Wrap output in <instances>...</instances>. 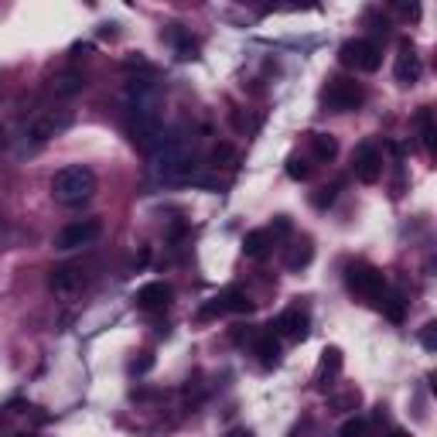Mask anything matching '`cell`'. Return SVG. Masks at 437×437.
<instances>
[{"label":"cell","instance_id":"cell-1","mask_svg":"<svg viewBox=\"0 0 437 437\" xmlns=\"http://www.w3.org/2000/svg\"><path fill=\"white\" fill-rule=\"evenodd\" d=\"M126 113H130V141L141 151H154L164 137L161 124V86L154 79H130L126 82Z\"/></svg>","mask_w":437,"mask_h":437},{"label":"cell","instance_id":"cell-2","mask_svg":"<svg viewBox=\"0 0 437 437\" xmlns=\"http://www.w3.org/2000/svg\"><path fill=\"white\" fill-rule=\"evenodd\" d=\"M151 157H154V171L161 181H191V137H188V130L164 134L151 151Z\"/></svg>","mask_w":437,"mask_h":437},{"label":"cell","instance_id":"cell-3","mask_svg":"<svg viewBox=\"0 0 437 437\" xmlns=\"http://www.w3.org/2000/svg\"><path fill=\"white\" fill-rule=\"evenodd\" d=\"M51 195L62 205H82L96 195V174L82 164H69L51 178Z\"/></svg>","mask_w":437,"mask_h":437},{"label":"cell","instance_id":"cell-4","mask_svg":"<svg viewBox=\"0 0 437 437\" xmlns=\"http://www.w3.org/2000/svg\"><path fill=\"white\" fill-rule=\"evenodd\" d=\"M345 287L359 297L379 301V297L386 294V277H383V270H376L373 263H348L345 266Z\"/></svg>","mask_w":437,"mask_h":437},{"label":"cell","instance_id":"cell-5","mask_svg":"<svg viewBox=\"0 0 437 437\" xmlns=\"http://www.w3.org/2000/svg\"><path fill=\"white\" fill-rule=\"evenodd\" d=\"M321 103H325L331 113H352L366 103V93L356 79H331L321 93Z\"/></svg>","mask_w":437,"mask_h":437},{"label":"cell","instance_id":"cell-6","mask_svg":"<svg viewBox=\"0 0 437 437\" xmlns=\"http://www.w3.org/2000/svg\"><path fill=\"white\" fill-rule=\"evenodd\" d=\"M338 62L345 69H356V72H376L383 65V51L369 38H356V41H345L338 48Z\"/></svg>","mask_w":437,"mask_h":437},{"label":"cell","instance_id":"cell-7","mask_svg":"<svg viewBox=\"0 0 437 437\" xmlns=\"http://www.w3.org/2000/svg\"><path fill=\"white\" fill-rule=\"evenodd\" d=\"M103 233V222L99 218H82V222H72V226H65L62 233L55 236V250H82V246H93L96 239Z\"/></svg>","mask_w":437,"mask_h":437},{"label":"cell","instance_id":"cell-8","mask_svg":"<svg viewBox=\"0 0 437 437\" xmlns=\"http://www.w3.org/2000/svg\"><path fill=\"white\" fill-rule=\"evenodd\" d=\"M352 171H356V178H359L362 185L379 181V174H383V154L376 151L373 144H362L359 151H356V157H352Z\"/></svg>","mask_w":437,"mask_h":437},{"label":"cell","instance_id":"cell-9","mask_svg":"<svg viewBox=\"0 0 437 437\" xmlns=\"http://www.w3.org/2000/svg\"><path fill=\"white\" fill-rule=\"evenodd\" d=\"M171 283H164V281H151V283H144L141 291H137V297H134V304L141 308V311H164L168 304H171Z\"/></svg>","mask_w":437,"mask_h":437},{"label":"cell","instance_id":"cell-10","mask_svg":"<svg viewBox=\"0 0 437 437\" xmlns=\"http://www.w3.org/2000/svg\"><path fill=\"white\" fill-rule=\"evenodd\" d=\"M396 82H403V86H413V82H421V76H423V62H421V55L413 51V48L406 45H400V55H396Z\"/></svg>","mask_w":437,"mask_h":437},{"label":"cell","instance_id":"cell-11","mask_svg":"<svg viewBox=\"0 0 437 437\" xmlns=\"http://www.w3.org/2000/svg\"><path fill=\"white\" fill-rule=\"evenodd\" d=\"M308 325H311V321H308V311L287 308V311L277 318V325L273 328H277L281 335H287V338H304V335H308Z\"/></svg>","mask_w":437,"mask_h":437},{"label":"cell","instance_id":"cell-12","mask_svg":"<svg viewBox=\"0 0 437 437\" xmlns=\"http://www.w3.org/2000/svg\"><path fill=\"white\" fill-rule=\"evenodd\" d=\"M79 283H82V273H79V266H55L51 270V277H48V287L55 291V294H69V291H76Z\"/></svg>","mask_w":437,"mask_h":437},{"label":"cell","instance_id":"cell-13","mask_svg":"<svg viewBox=\"0 0 437 437\" xmlns=\"http://www.w3.org/2000/svg\"><path fill=\"white\" fill-rule=\"evenodd\" d=\"M168 41L174 45L178 51V59L181 62H191V59H199V45H195V38L188 31H181V24H171V31H168Z\"/></svg>","mask_w":437,"mask_h":437},{"label":"cell","instance_id":"cell-14","mask_svg":"<svg viewBox=\"0 0 437 437\" xmlns=\"http://www.w3.org/2000/svg\"><path fill=\"white\" fill-rule=\"evenodd\" d=\"M72 124V113H59V116H55V113H48V116H41V120H38V124H34V141H48V137H55V134H59V130H65V126Z\"/></svg>","mask_w":437,"mask_h":437},{"label":"cell","instance_id":"cell-15","mask_svg":"<svg viewBox=\"0 0 437 437\" xmlns=\"http://www.w3.org/2000/svg\"><path fill=\"white\" fill-rule=\"evenodd\" d=\"M270 246H273V239H270L266 229H253V233L243 236V253H246L250 260H263L266 253H270Z\"/></svg>","mask_w":437,"mask_h":437},{"label":"cell","instance_id":"cell-16","mask_svg":"<svg viewBox=\"0 0 437 437\" xmlns=\"http://www.w3.org/2000/svg\"><path fill=\"white\" fill-rule=\"evenodd\" d=\"M253 348H256V356H260V362H263L266 369L281 362V342H277V335H273V331H263V335L256 338Z\"/></svg>","mask_w":437,"mask_h":437},{"label":"cell","instance_id":"cell-17","mask_svg":"<svg viewBox=\"0 0 437 437\" xmlns=\"http://www.w3.org/2000/svg\"><path fill=\"white\" fill-rule=\"evenodd\" d=\"M51 89H55V96H76L86 89V79H82V72H62V76H55V82H51Z\"/></svg>","mask_w":437,"mask_h":437},{"label":"cell","instance_id":"cell-18","mask_svg":"<svg viewBox=\"0 0 437 437\" xmlns=\"http://www.w3.org/2000/svg\"><path fill=\"white\" fill-rule=\"evenodd\" d=\"M342 373V348H335V345H328L325 352H321V369H318V379H321V386H325V379Z\"/></svg>","mask_w":437,"mask_h":437},{"label":"cell","instance_id":"cell-19","mask_svg":"<svg viewBox=\"0 0 437 437\" xmlns=\"http://www.w3.org/2000/svg\"><path fill=\"white\" fill-rule=\"evenodd\" d=\"M311 256H314V246H311V239H301V243H294L291 246V253H287V270H304V266L311 263Z\"/></svg>","mask_w":437,"mask_h":437},{"label":"cell","instance_id":"cell-20","mask_svg":"<svg viewBox=\"0 0 437 437\" xmlns=\"http://www.w3.org/2000/svg\"><path fill=\"white\" fill-rule=\"evenodd\" d=\"M379 304H383V314L390 318L393 325H403L406 321V301L400 294H383L379 297Z\"/></svg>","mask_w":437,"mask_h":437},{"label":"cell","instance_id":"cell-21","mask_svg":"<svg viewBox=\"0 0 437 437\" xmlns=\"http://www.w3.org/2000/svg\"><path fill=\"white\" fill-rule=\"evenodd\" d=\"M311 147L318 161H335L338 157V141L331 134H311Z\"/></svg>","mask_w":437,"mask_h":437},{"label":"cell","instance_id":"cell-22","mask_svg":"<svg viewBox=\"0 0 437 437\" xmlns=\"http://www.w3.org/2000/svg\"><path fill=\"white\" fill-rule=\"evenodd\" d=\"M362 403V393L359 390H345V393H335V396H328V406H331V413H352L356 406Z\"/></svg>","mask_w":437,"mask_h":437},{"label":"cell","instance_id":"cell-23","mask_svg":"<svg viewBox=\"0 0 437 437\" xmlns=\"http://www.w3.org/2000/svg\"><path fill=\"white\" fill-rule=\"evenodd\" d=\"M256 304L243 291H226V311H236V314H250Z\"/></svg>","mask_w":437,"mask_h":437},{"label":"cell","instance_id":"cell-24","mask_svg":"<svg viewBox=\"0 0 437 437\" xmlns=\"http://www.w3.org/2000/svg\"><path fill=\"white\" fill-rule=\"evenodd\" d=\"M421 130H423V147H427V151H434L437 130H434V116H431V109H421Z\"/></svg>","mask_w":437,"mask_h":437},{"label":"cell","instance_id":"cell-25","mask_svg":"<svg viewBox=\"0 0 437 437\" xmlns=\"http://www.w3.org/2000/svg\"><path fill=\"white\" fill-rule=\"evenodd\" d=\"M338 437H369V421H362V417L345 421L342 431H338Z\"/></svg>","mask_w":437,"mask_h":437},{"label":"cell","instance_id":"cell-26","mask_svg":"<svg viewBox=\"0 0 437 437\" xmlns=\"http://www.w3.org/2000/svg\"><path fill=\"white\" fill-rule=\"evenodd\" d=\"M287 174H291L294 181H304V178L311 174V164H308L304 157H291V161H287Z\"/></svg>","mask_w":437,"mask_h":437},{"label":"cell","instance_id":"cell-27","mask_svg":"<svg viewBox=\"0 0 437 437\" xmlns=\"http://www.w3.org/2000/svg\"><path fill=\"white\" fill-rule=\"evenodd\" d=\"M199 314H202V318H216V314H226V291H222L218 297H212V301H209V304H205Z\"/></svg>","mask_w":437,"mask_h":437},{"label":"cell","instance_id":"cell-28","mask_svg":"<svg viewBox=\"0 0 437 437\" xmlns=\"http://www.w3.org/2000/svg\"><path fill=\"white\" fill-rule=\"evenodd\" d=\"M212 161H216V168H218V164H222V168H233V161H236L233 147H229V144H218L216 154H212Z\"/></svg>","mask_w":437,"mask_h":437},{"label":"cell","instance_id":"cell-29","mask_svg":"<svg viewBox=\"0 0 437 437\" xmlns=\"http://www.w3.org/2000/svg\"><path fill=\"white\" fill-rule=\"evenodd\" d=\"M151 369H154V356L151 352H141V359L130 362V373L134 376H144V373H151Z\"/></svg>","mask_w":437,"mask_h":437},{"label":"cell","instance_id":"cell-30","mask_svg":"<svg viewBox=\"0 0 437 437\" xmlns=\"http://www.w3.org/2000/svg\"><path fill=\"white\" fill-rule=\"evenodd\" d=\"M421 345L427 348V352H437V325H434V321H431V325H423Z\"/></svg>","mask_w":437,"mask_h":437},{"label":"cell","instance_id":"cell-31","mask_svg":"<svg viewBox=\"0 0 437 437\" xmlns=\"http://www.w3.org/2000/svg\"><path fill=\"white\" fill-rule=\"evenodd\" d=\"M335 195H338V185H328V188H321V191L314 195L311 202L318 205V209H325V205H331V202H335Z\"/></svg>","mask_w":437,"mask_h":437},{"label":"cell","instance_id":"cell-32","mask_svg":"<svg viewBox=\"0 0 437 437\" xmlns=\"http://www.w3.org/2000/svg\"><path fill=\"white\" fill-rule=\"evenodd\" d=\"M396 11H400V14H403V17H413V21L421 17V7H417V4H400Z\"/></svg>","mask_w":437,"mask_h":437},{"label":"cell","instance_id":"cell-33","mask_svg":"<svg viewBox=\"0 0 437 437\" xmlns=\"http://www.w3.org/2000/svg\"><path fill=\"white\" fill-rule=\"evenodd\" d=\"M273 229H277V233H291V222H287V216H277Z\"/></svg>","mask_w":437,"mask_h":437},{"label":"cell","instance_id":"cell-34","mask_svg":"<svg viewBox=\"0 0 437 437\" xmlns=\"http://www.w3.org/2000/svg\"><path fill=\"white\" fill-rule=\"evenodd\" d=\"M226 437H253V431H246V427H236V431H229Z\"/></svg>","mask_w":437,"mask_h":437},{"label":"cell","instance_id":"cell-35","mask_svg":"<svg viewBox=\"0 0 437 437\" xmlns=\"http://www.w3.org/2000/svg\"><path fill=\"white\" fill-rule=\"evenodd\" d=\"M4 239H7V226H4V218H0V246H4Z\"/></svg>","mask_w":437,"mask_h":437},{"label":"cell","instance_id":"cell-36","mask_svg":"<svg viewBox=\"0 0 437 437\" xmlns=\"http://www.w3.org/2000/svg\"><path fill=\"white\" fill-rule=\"evenodd\" d=\"M390 437H406V431H393V434Z\"/></svg>","mask_w":437,"mask_h":437},{"label":"cell","instance_id":"cell-37","mask_svg":"<svg viewBox=\"0 0 437 437\" xmlns=\"http://www.w3.org/2000/svg\"><path fill=\"white\" fill-rule=\"evenodd\" d=\"M17 437H34V434H17Z\"/></svg>","mask_w":437,"mask_h":437}]
</instances>
